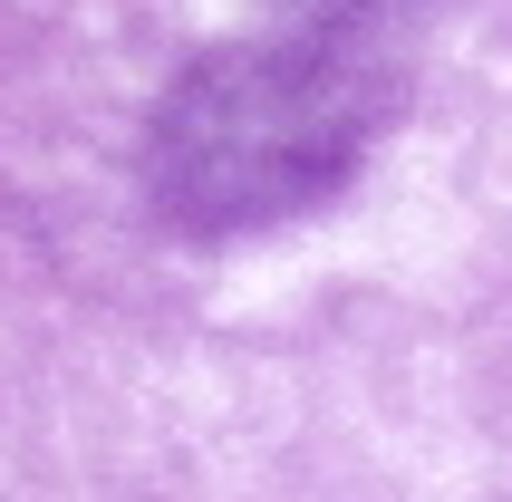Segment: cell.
Listing matches in <instances>:
<instances>
[{
    "instance_id": "1",
    "label": "cell",
    "mask_w": 512,
    "mask_h": 502,
    "mask_svg": "<svg viewBox=\"0 0 512 502\" xmlns=\"http://www.w3.org/2000/svg\"><path fill=\"white\" fill-rule=\"evenodd\" d=\"M406 29L310 0L281 39L194 58L145 126V194L174 232L242 242L339 194L406 97Z\"/></svg>"
}]
</instances>
